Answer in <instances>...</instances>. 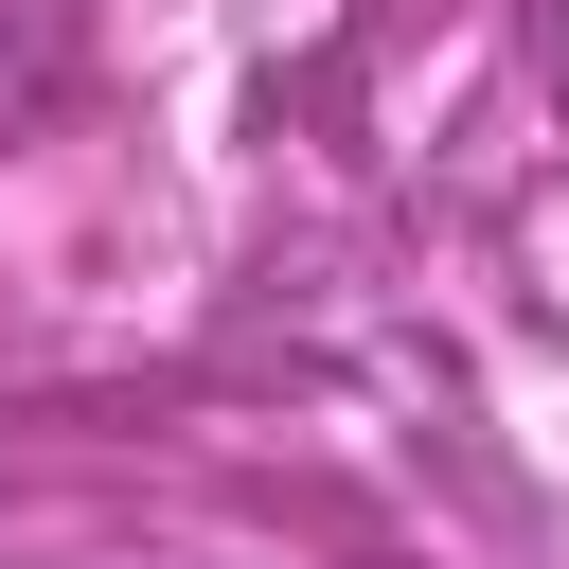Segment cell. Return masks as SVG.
I'll list each match as a JSON object with an SVG mask.
<instances>
[{
	"label": "cell",
	"mask_w": 569,
	"mask_h": 569,
	"mask_svg": "<svg viewBox=\"0 0 569 569\" xmlns=\"http://www.w3.org/2000/svg\"><path fill=\"white\" fill-rule=\"evenodd\" d=\"M551 71H569V0H551Z\"/></svg>",
	"instance_id": "6da1fadb"
}]
</instances>
